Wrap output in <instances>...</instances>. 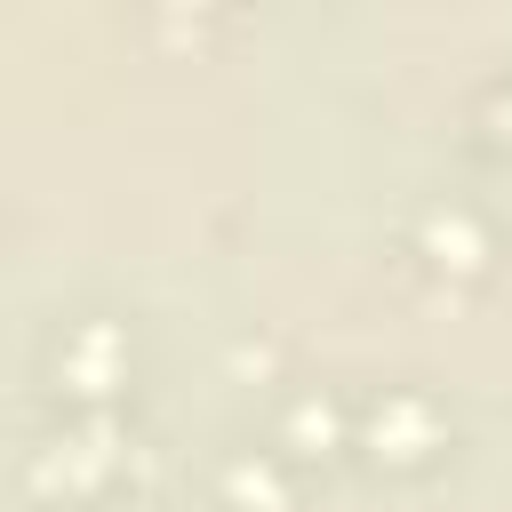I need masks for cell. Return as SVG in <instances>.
Listing matches in <instances>:
<instances>
[{"mask_svg": "<svg viewBox=\"0 0 512 512\" xmlns=\"http://www.w3.org/2000/svg\"><path fill=\"white\" fill-rule=\"evenodd\" d=\"M48 376H56V392H72V400H112V392L128 384V328L104 320V312L64 320V328L48 336Z\"/></svg>", "mask_w": 512, "mask_h": 512, "instance_id": "6da1fadb", "label": "cell"}, {"mask_svg": "<svg viewBox=\"0 0 512 512\" xmlns=\"http://www.w3.org/2000/svg\"><path fill=\"white\" fill-rule=\"evenodd\" d=\"M376 416H392V464H416V456H440L448 448V416H440V400L432 392H392Z\"/></svg>", "mask_w": 512, "mask_h": 512, "instance_id": "7a4b0ae2", "label": "cell"}]
</instances>
